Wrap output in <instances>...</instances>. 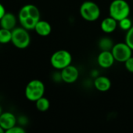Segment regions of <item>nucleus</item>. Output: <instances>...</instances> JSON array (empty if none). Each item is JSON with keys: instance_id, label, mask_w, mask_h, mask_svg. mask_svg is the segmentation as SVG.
<instances>
[{"instance_id": "obj_1", "label": "nucleus", "mask_w": 133, "mask_h": 133, "mask_svg": "<svg viewBox=\"0 0 133 133\" xmlns=\"http://www.w3.org/2000/svg\"><path fill=\"white\" fill-rule=\"evenodd\" d=\"M40 19V11L34 5H25L19 11L18 20L21 26L27 30H34Z\"/></svg>"}, {"instance_id": "obj_2", "label": "nucleus", "mask_w": 133, "mask_h": 133, "mask_svg": "<svg viewBox=\"0 0 133 133\" xmlns=\"http://www.w3.org/2000/svg\"><path fill=\"white\" fill-rule=\"evenodd\" d=\"M130 5L125 0H113L109 7V15L117 21L129 17Z\"/></svg>"}, {"instance_id": "obj_3", "label": "nucleus", "mask_w": 133, "mask_h": 133, "mask_svg": "<svg viewBox=\"0 0 133 133\" xmlns=\"http://www.w3.org/2000/svg\"><path fill=\"white\" fill-rule=\"evenodd\" d=\"M79 12L85 20L94 22L100 18L101 11L96 2L92 1H85L81 5Z\"/></svg>"}, {"instance_id": "obj_4", "label": "nucleus", "mask_w": 133, "mask_h": 133, "mask_svg": "<svg viewBox=\"0 0 133 133\" xmlns=\"http://www.w3.org/2000/svg\"><path fill=\"white\" fill-rule=\"evenodd\" d=\"M45 91V87L44 83L39 79H33L25 87V97L28 101L35 102L44 96Z\"/></svg>"}, {"instance_id": "obj_5", "label": "nucleus", "mask_w": 133, "mask_h": 133, "mask_svg": "<svg viewBox=\"0 0 133 133\" xmlns=\"http://www.w3.org/2000/svg\"><path fill=\"white\" fill-rule=\"evenodd\" d=\"M11 42L17 48H27L31 43V36L28 33V30L23 26L15 27L12 30Z\"/></svg>"}, {"instance_id": "obj_6", "label": "nucleus", "mask_w": 133, "mask_h": 133, "mask_svg": "<svg viewBox=\"0 0 133 133\" xmlns=\"http://www.w3.org/2000/svg\"><path fill=\"white\" fill-rule=\"evenodd\" d=\"M71 62V54L68 51L63 49L55 51L50 58V63L52 66L57 70H62L65 67L70 65Z\"/></svg>"}, {"instance_id": "obj_7", "label": "nucleus", "mask_w": 133, "mask_h": 133, "mask_svg": "<svg viewBox=\"0 0 133 133\" xmlns=\"http://www.w3.org/2000/svg\"><path fill=\"white\" fill-rule=\"evenodd\" d=\"M133 50L125 42L114 44V47L111 49V52L114 57L115 61L119 62H126L130 57L132 56Z\"/></svg>"}, {"instance_id": "obj_8", "label": "nucleus", "mask_w": 133, "mask_h": 133, "mask_svg": "<svg viewBox=\"0 0 133 133\" xmlns=\"http://www.w3.org/2000/svg\"><path fill=\"white\" fill-rule=\"evenodd\" d=\"M61 80L66 83H74L76 82L79 76V72L76 66L72 65L71 64L62 70H60Z\"/></svg>"}, {"instance_id": "obj_9", "label": "nucleus", "mask_w": 133, "mask_h": 133, "mask_svg": "<svg viewBox=\"0 0 133 133\" xmlns=\"http://www.w3.org/2000/svg\"><path fill=\"white\" fill-rule=\"evenodd\" d=\"M115 59L111 51H101L97 57L98 65L103 69H109L114 64Z\"/></svg>"}, {"instance_id": "obj_10", "label": "nucleus", "mask_w": 133, "mask_h": 133, "mask_svg": "<svg viewBox=\"0 0 133 133\" xmlns=\"http://www.w3.org/2000/svg\"><path fill=\"white\" fill-rule=\"evenodd\" d=\"M17 122V118L11 112H2L0 116V126L4 129L5 132L15 126Z\"/></svg>"}, {"instance_id": "obj_11", "label": "nucleus", "mask_w": 133, "mask_h": 133, "mask_svg": "<svg viewBox=\"0 0 133 133\" xmlns=\"http://www.w3.org/2000/svg\"><path fill=\"white\" fill-rule=\"evenodd\" d=\"M16 25V17L12 12H5L0 19V26L7 30H13Z\"/></svg>"}, {"instance_id": "obj_12", "label": "nucleus", "mask_w": 133, "mask_h": 133, "mask_svg": "<svg viewBox=\"0 0 133 133\" xmlns=\"http://www.w3.org/2000/svg\"><path fill=\"white\" fill-rule=\"evenodd\" d=\"M118 26V21H117L111 16L104 18L101 21V24H100L101 30H103V32L106 34H111L114 32Z\"/></svg>"}, {"instance_id": "obj_13", "label": "nucleus", "mask_w": 133, "mask_h": 133, "mask_svg": "<svg viewBox=\"0 0 133 133\" xmlns=\"http://www.w3.org/2000/svg\"><path fill=\"white\" fill-rule=\"evenodd\" d=\"M95 88L100 92H107L111 87V82L109 78L104 76H97L94 80Z\"/></svg>"}, {"instance_id": "obj_14", "label": "nucleus", "mask_w": 133, "mask_h": 133, "mask_svg": "<svg viewBox=\"0 0 133 133\" xmlns=\"http://www.w3.org/2000/svg\"><path fill=\"white\" fill-rule=\"evenodd\" d=\"M37 34L42 37H46L49 36L51 32H52V26L51 24L45 21V20H42L40 19L37 24L35 25V27L34 29Z\"/></svg>"}, {"instance_id": "obj_15", "label": "nucleus", "mask_w": 133, "mask_h": 133, "mask_svg": "<svg viewBox=\"0 0 133 133\" xmlns=\"http://www.w3.org/2000/svg\"><path fill=\"white\" fill-rule=\"evenodd\" d=\"M98 45L101 51H111L114 44L110 37H104L99 41Z\"/></svg>"}, {"instance_id": "obj_16", "label": "nucleus", "mask_w": 133, "mask_h": 133, "mask_svg": "<svg viewBox=\"0 0 133 133\" xmlns=\"http://www.w3.org/2000/svg\"><path fill=\"white\" fill-rule=\"evenodd\" d=\"M35 106H36V108L39 111L45 112L49 110L50 107V102L46 97L43 96L35 101Z\"/></svg>"}, {"instance_id": "obj_17", "label": "nucleus", "mask_w": 133, "mask_h": 133, "mask_svg": "<svg viewBox=\"0 0 133 133\" xmlns=\"http://www.w3.org/2000/svg\"><path fill=\"white\" fill-rule=\"evenodd\" d=\"M12 40V30L0 28V44H8Z\"/></svg>"}, {"instance_id": "obj_18", "label": "nucleus", "mask_w": 133, "mask_h": 133, "mask_svg": "<svg viewBox=\"0 0 133 133\" xmlns=\"http://www.w3.org/2000/svg\"><path fill=\"white\" fill-rule=\"evenodd\" d=\"M118 26L122 30H123L125 31H128L133 26L132 21L129 16V17L124 18V19H121L120 21H118Z\"/></svg>"}, {"instance_id": "obj_19", "label": "nucleus", "mask_w": 133, "mask_h": 133, "mask_svg": "<svg viewBox=\"0 0 133 133\" xmlns=\"http://www.w3.org/2000/svg\"><path fill=\"white\" fill-rule=\"evenodd\" d=\"M125 42L133 50V26L131 27L130 30L127 31V34L125 36Z\"/></svg>"}, {"instance_id": "obj_20", "label": "nucleus", "mask_w": 133, "mask_h": 133, "mask_svg": "<svg viewBox=\"0 0 133 133\" xmlns=\"http://www.w3.org/2000/svg\"><path fill=\"white\" fill-rule=\"evenodd\" d=\"M125 66L129 72L133 73V56L130 57L126 62H125Z\"/></svg>"}, {"instance_id": "obj_21", "label": "nucleus", "mask_w": 133, "mask_h": 133, "mask_svg": "<svg viewBox=\"0 0 133 133\" xmlns=\"http://www.w3.org/2000/svg\"><path fill=\"white\" fill-rule=\"evenodd\" d=\"M25 130L23 129V127L20 126H17L16 125L15 126H13V128H11L10 129H9L8 131H6V133H25Z\"/></svg>"}, {"instance_id": "obj_22", "label": "nucleus", "mask_w": 133, "mask_h": 133, "mask_svg": "<svg viewBox=\"0 0 133 133\" xmlns=\"http://www.w3.org/2000/svg\"><path fill=\"white\" fill-rule=\"evenodd\" d=\"M6 12L5 11V6L0 2V19L4 16V14Z\"/></svg>"}, {"instance_id": "obj_23", "label": "nucleus", "mask_w": 133, "mask_h": 133, "mask_svg": "<svg viewBox=\"0 0 133 133\" xmlns=\"http://www.w3.org/2000/svg\"><path fill=\"white\" fill-rule=\"evenodd\" d=\"M3 132H5V131H4V129L0 126V133H3Z\"/></svg>"}, {"instance_id": "obj_24", "label": "nucleus", "mask_w": 133, "mask_h": 133, "mask_svg": "<svg viewBox=\"0 0 133 133\" xmlns=\"http://www.w3.org/2000/svg\"><path fill=\"white\" fill-rule=\"evenodd\" d=\"M2 112H3V111H2V107L0 106V116H1V115L2 114Z\"/></svg>"}]
</instances>
